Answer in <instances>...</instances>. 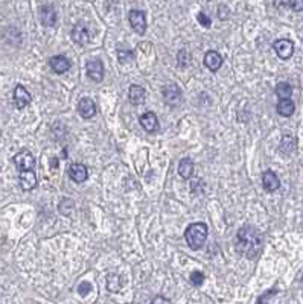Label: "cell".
I'll return each instance as SVG.
<instances>
[{
    "label": "cell",
    "mask_w": 303,
    "mask_h": 304,
    "mask_svg": "<svg viewBox=\"0 0 303 304\" xmlns=\"http://www.w3.org/2000/svg\"><path fill=\"white\" fill-rule=\"evenodd\" d=\"M264 247V239L253 226H243L236 235V250L247 259L259 256Z\"/></svg>",
    "instance_id": "1"
},
{
    "label": "cell",
    "mask_w": 303,
    "mask_h": 304,
    "mask_svg": "<svg viewBox=\"0 0 303 304\" xmlns=\"http://www.w3.org/2000/svg\"><path fill=\"white\" fill-rule=\"evenodd\" d=\"M207 235H209L207 225L203 223V222H195V223H191L188 226V230L185 233V238H186L188 245L192 250H200L204 245V242L207 239Z\"/></svg>",
    "instance_id": "2"
},
{
    "label": "cell",
    "mask_w": 303,
    "mask_h": 304,
    "mask_svg": "<svg viewBox=\"0 0 303 304\" xmlns=\"http://www.w3.org/2000/svg\"><path fill=\"white\" fill-rule=\"evenodd\" d=\"M14 163L19 168L20 172L25 171H32L35 166V157L32 156V152L28 149H22L20 152H17L16 157H14Z\"/></svg>",
    "instance_id": "3"
},
{
    "label": "cell",
    "mask_w": 303,
    "mask_h": 304,
    "mask_svg": "<svg viewBox=\"0 0 303 304\" xmlns=\"http://www.w3.org/2000/svg\"><path fill=\"white\" fill-rule=\"evenodd\" d=\"M128 20H130L131 28H133L137 34H140V35L145 34V31H146V19H145L143 11H139V10H133V11H130V14H128Z\"/></svg>",
    "instance_id": "4"
},
{
    "label": "cell",
    "mask_w": 303,
    "mask_h": 304,
    "mask_svg": "<svg viewBox=\"0 0 303 304\" xmlns=\"http://www.w3.org/2000/svg\"><path fill=\"white\" fill-rule=\"evenodd\" d=\"M86 71H87V76L92 81L101 83L102 78H104V64L99 59H92V61L87 62Z\"/></svg>",
    "instance_id": "5"
},
{
    "label": "cell",
    "mask_w": 303,
    "mask_h": 304,
    "mask_svg": "<svg viewBox=\"0 0 303 304\" xmlns=\"http://www.w3.org/2000/svg\"><path fill=\"white\" fill-rule=\"evenodd\" d=\"M273 47L280 59H289L294 53V44H292V41H289L286 38L277 40Z\"/></svg>",
    "instance_id": "6"
},
{
    "label": "cell",
    "mask_w": 303,
    "mask_h": 304,
    "mask_svg": "<svg viewBox=\"0 0 303 304\" xmlns=\"http://www.w3.org/2000/svg\"><path fill=\"white\" fill-rule=\"evenodd\" d=\"M163 96H165V102L171 107H175L180 104L181 101V92L175 84H169L163 89Z\"/></svg>",
    "instance_id": "7"
},
{
    "label": "cell",
    "mask_w": 303,
    "mask_h": 304,
    "mask_svg": "<svg viewBox=\"0 0 303 304\" xmlns=\"http://www.w3.org/2000/svg\"><path fill=\"white\" fill-rule=\"evenodd\" d=\"M139 120H140V125L145 128L146 132H157L159 128H160L159 120H157V116H156L154 113H151V111H148V113H145L143 116H140Z\"/></svg>",
    "instance_id": "8"
},
{
    "label": "cell",
    "mask_w": 303,
    "mask_h": 304,
    "mask_svg": "<svg viewBox=\"0 0 303 304\" xmlns=\"http://www.w3.org/2000/svg\"><path fill=\"white\" fill-rule=\"evenodd\" d=\"M70 35H72V40L77 44H80V46H86L90 41V34H89L87 28L84 25H81V23L72 29Z\"/></svg>",
    "instance_id": "9"
},
{
    "label": "cell",
    "mask_w": 303,
    "mask_h": 304,
    "mask_svg": "<svg viewBox=\"0 0 303 304\" xmlns=\"http://www.w3.org/2000/svg\"><path fill=\"white\" fill-rule=\"evenodd\" d=\"M69 177L75 181V183H84L89 177V172H87V168L84 165H80V163H73L70 168H69Z\"/></svg>",
    "instance_id": "10"
},
{
    "label": "cell",
    "mask_w": 303,
    "mask_h": 304,
    "mask_svg": "<svg viewBox=\"0 0 303 304\" xmlns=\"http://www.w3.org/2000/svg\"><path fill=\"white\" fill-rule=\"evenodd\" d=\"M14 104L19 110H22L31 104V95L23 86H17L14 89Z\"/></svg>",
    "instance_id": "11"
},
{
    "label": "cell",
    "mask_w": 303,
    "mask_h": 304,
    "mask_svg": "<svg viewBox=\"0 0 303 304\" xmlns=\"http://www.w3.org/2000/svg\"><path fill=\"white\" fill-rule=\"evenodd\" d=\"M78 113H80V116L84 117V119L93 117V116L96 114V105H95V102H93L92 99H89V98L81 99L80 104H78Z\"/></svg>",
    "instance_id": "12"
},
{
    "label": "cell",
    "mask_w": 303,
    "mask_h": 304,
    "mask_svg": "<svg viewBox=\"0 0 303 304\" xmlns=\"http://www.w3.org/2000/svg\"><path fill=\"white\" fill-rule=\"evenodd\" d=\"M262 186L267 192H276L280 187V181L273 171H265L262 175Z\"/></svg>",
    "instance_id": "13"
},
{
    "label": "cell",
    "mask_w": 303,
    "mask_h": 304,
    "mask_svg": "<svg viewBox=\"0 0 303 304\" xmlns=\"http://www.w3.org/2000/svg\"><path fill=\"white\" fill-rule=\"evenodd\" d=\"M204 64L209 70L216 71L219 70V67L222 65V56L216 52V50H209L204 55Z\"/></svg>",
    "instance_id": "14"
},
{
    "label": "cell",
    "mask_w": 303,
    "mask_h": 304,
    "mask_svg": "<svg viewBox=\"0 0 303 304\" xmlns=\"http://www.w3.org/2000/svg\"><path fill=\"white\" fill-rule=\"evenodd\" d=\"M40 19L44 26H53L56 23V11L52 5H44L40 10Z\"/></svg>",
    "instance_id": "15"
},
{
    "label": "cell",
    "mask_w": 303,
    "mask_h": 304,
    "mask_svg": "<svg viewBox=\"0 0 303 304\" xmlns=\"http://www.w3.org/2000/svg\"><path fill=\"white\" fill-rule=\"evenodd\" d=\"M49 64H50L52 70H53V71H56L58 74H61V73L67 71V70H69V67H70V61H69L66 56H63V55L52 56V58H50V61H49Z\"/></svg>",
    "instance_id": "16"
},
{
    "label": "cell",
    "mask_w": 303,
    "mask_h": 304,
    "mask_svg": "<svg viewBox=\"0 0 303 304\" xmlns=\"http://www.w3.org/2000/svg\"><path fill=\"white\" fill-rule=\"evenodd\" d=\"M20 186L23 190H32L35 186H37V175L34 171H25V172H20Z\"/></svg>",
    "instance_id": "17"
},
{
    "label": "cell",
    "mask_w": 303,
    "mask_h": 304,
    "mask_svg": "<svg viewBox=\"0 0 303 304\" xmlns=\"http://www.w3.org/2000/svg\"><path fill=\"white\" fill-rule=\"evenodd\" d=\"M128 95H130V101H131L134 105H139V104H142V102L145 101L146 92H145V89L140 87V86H131Z\"/></svg>",
    "instance_id": "18"
},
{
    "label": "cell",
    "mask_w": 303,
    "mask_h": 304,
    "mask_svg": "<svg viewBox=\"0 0 303 304\" xmlns=\"http://www.w3.org/2000/svg\"><path fill=\"white\" fill-rule=\"evenodd\" d=\"M277 113L283 117H289L294 113V102L291 99H282L277 104Z\"/></svg>",
    "instance_id": "19"
},
{
    "label": "cell",
    "mask_w": 303,
    "mask_h": 304,
    "mask_svg": "<svg viewBox=\"0 0 303 304\" xmlns=\"http://www.w3.org/2000/svg\"><path fill=\"white\" fill-rule=\"evenodd\" d=\"M178 172L183 178H191L194 174V162L191 159H183L178 165Z\"/></svg>",
    "instance_id": "20"
},
{
    "label": "cell",
    "mask_w": 303,
    "mask_h": 304,
    "mask_svg": "<svg viewBox=\"0 0 303 304\" xmlns=\"http://www.w3.org/2000/svg\"><path fill=\"white\" fill-rule=\"evenodd\" d=\"M276 95L280 98V101L282 99H289V96L292 95V87L289 84H286V83H280L276 87Z\"/></svg>",
    "instance_id": "21"
},
{
    "label": "cell",
    "mask_w": 303,
    "mask_h": 304,
    "mask_svg": "<svg viewBox=\"0 0 303 304\" xmlns=\"http://www.w3.org/2000/svg\"><path fill=\"white\" fill-rule=\"evenodd\" d=\"M120 286H122V283H120V277L116 275V274H110L108 278H107V287H108V290H111V292H117V290L120 289Z\"/></svg>",
    "instance_id": "22"
},
{
    "label": "cell",
    "mask_w": 303,
    "mask_h": 304,
    "mask_svg": "<svg viewBox=\"0 0 303 304\" xmlns=\"http://www.w3.org/2000/svg\"><path fill=\"white\" fill-rule=\"evenodd\" d=\"M133 52L131 50H127V49H119L117 50V58H119V61L120 62H128V61H131L133 59Z\"/></svg>",
    "instance_id": "23"
},
{
    "label": "cell",
    "mask_w": 303,
    "mask_h": 304,
    "mask_svg": "<svg viewBox=\"0 0 303 304\" xmlns=\"http://www.w3.org/2000/svg\"><path fill=\"white\" fill-rule=\"evenodd\" d=\"M203 281H204V275H203V272H200V271H194V272L191 274V283H192L194 286H201Z\"/></svg>",
    "instance_id": "24"
},
{
    "label": "cell",
    "mask_w": 303,
    "mask_h": 304,
    "mask_svg": "<svg viewBox=\"0 0 303 304\" xmlns=\"http://www.w3.org/2000/svg\"><path fill=\"white\" fill-rule=\"evenodd\" d=\"M283 7H289L292 11H303V2L301 0H294V2H286V4H280Z\"/></svg>",
    "instance_id": "25"
},
{
    "label": "cell",
    "mask_w": 303,
    "mask_h": 304,
    "mask_svg": "<svg viewBox=\"0 0 303 304\" xmlns=\"http://www.w3.org/2000/svg\"><path fill=\"white\" fill-rule=\"evenodd\" d=\"M197 19H198L200 25H201V26H204V28H209V26H210V23H212V20L207 17V14H206V13H200V14L197 16Z\"/></svg>",
    "instance_id": "26"
},
{
    "label": "cell",
    "mask_w": 303,
    "mask_h": 304,
    "mask_svg": "<svg viewBox=\"0 0 303 304\" xmlns=\"http://www.w3.org/2000/svg\"><path fill=\"white\" fill-rule=\"evenodd\" d=\"M92 290V284L89 283V281H81V284L78 286V292H80V295H87L89 292Z\"/></svg>",
    "instance_id": "27"
},
{
    "label": "cell",
    "mask_w": 303,
    "mask_h": 304,
    "mask_svg": "<svg viewBox=\"0 0 303 304\" xmlns=\"http://www.w3.org/2000/svg\"><path fill=\"white\" fill-rule=\"evenodd\" d=\"M149 304H171V301L168 299V298H165V296H156L153 301H151Z\"/></svg>",
    "instance_id": "28"
}]
</instances>
